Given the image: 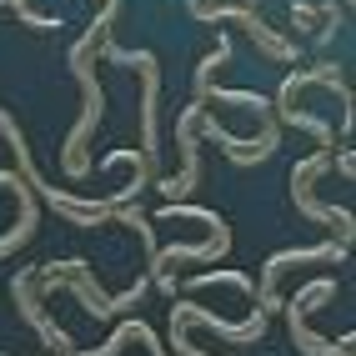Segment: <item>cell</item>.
<instances>
[{"label":"cell","mask_w":356,"mask_h":356,"mask_svg":"<svg viewBox=\"0 0 356 356\" xmlns=\"http://www.w3.org/2000/svg\"><path fill=\"white\" fill-rule=\"evenodd\" d=\"M331 296H337V276H316V281H306V286H296L286 301H281L296 351H306V356H351V346H356L351 331H346L341 341H326V337H316V331L306 326V316L316 312V301H331Z\"/></svg>","instance_id":"obj_1"},{"label":"cell","mask_w":356,"mask_h":356,"mask_svg":"<svg viewBox=\"0 0 356 356\" xmlns=\"http://www.w3.org/2000/svg\"><path fill=\"white\" fill-rule=\"evenodd\" d=\"M331 156L337 151H316V156H306V161H296V171H291V201H296V211L306 221H321V226H331V236H337V246H351V211H337V206H321L316 201V176L321 171H331Z\"/></svg>","instance_id":"obj_2"},{"label":"cell","mask_w":356,"mask_h":356,"mask_svg":"<svg viewBox=\"0 0 356 356\" xmlns=\"http://www.w3.org/2000/svg\"><path fill=\"white\" fill-rule=\"evenodd\" d=\"M201 101H191L181 111V121H176V146H181V176H165L156 181V191L165 196V206H186V196L196 191V181H201V146H196V126H201Z\"/></svg>","instance_id":"obj_3"},{"label":"cell","mask_w":356,"mask_h":356,"mask_svg":"<svg viewBox=\"0 0 356 356\" xmlns=\"http://www.w3.org/2000/svg\"><path fill=\"white\" fill-rule=\"evenodd\" d=\"M101 56L115 60V65H131L136 76H140V156L156 161V96H161V70H156V56L151 51H115V45L106 40L101 45Z\"/></svg>","instance_id":"obj_4"},{"label":"cell","mask_w":356,"mask_h":356,"mask_svg":"<svg viewBox=\"0 0 356 356\" xmlns=\"http://www.w3.org/2000/svg\"><path fill=\"white\" fill-rule=\"evenodd\" d=\"M312 261H346V246L337 241H321V246H301V251H276L266 256V266H261V281H251L256 286V312H276L281 306V276H286L291 266H312Z\"/></svg>","instance_id":"obj_5"},{"label":"cell","mask_w":356,"mask_h":356,"mask_svg":"<svg viewBox=\"0 0 356 356\" xmlns=\"http://www.w3.org/2000/svg\"><path fill=\"white\" fill-rule=\"evenodd\" d=\"M191 326H206V331H216L221 341H231V346H251V341H261L266 337V312H256L251 306V321H226V316H216V312H206V306H196V301H176L171 306V331H191Z\"/></svg>","instance_id":"obj_6"},{"label":"cell","mask_w":356,"mask_h":356,"mask_svg":"<svg viewBox=\"0 0 356 356\" xmlns=\"http://www.w3.org/2000/svg\"><path fill=\"white\" fill-rule=\"evenodd\" d=\"M10 296H15V306H20V316H26V321L40 331V337H45L51 356H76V341H70V331H65V326H56V321H51V312H45V301L35 296V286H31V266H26V271H15Z\"/></svg>","instance_id":"obj_7"},{"label":"cell","mask_w":356,"mask_h":356,"mask_svg":"<svg viewBox=\"0 0 356 356\" xmlns=\"http://www.w3.org/2000/svg\"><path fill=\"white\" fill-rule=\"evenodd\" d=\"M226 60H231V40H226V35H216V51H211V56L196 65V101L206 96L211 86H216V76H221V65H226Z\"/></svg>","instance_id":"obj_8"},{"label":"cell","mask_w":356,"mask_h":356,"mask_svg":"<svg viewBox=\"0 0 356 356\" xmlns=\"http://www.w3.org/2000/svg\"><path fill=\"white\" fill-rule=\"evenodd\" d=\"M346 6H351V0H346Z\"/></svg>","instance_id":"obj_9"}]
</instances>
